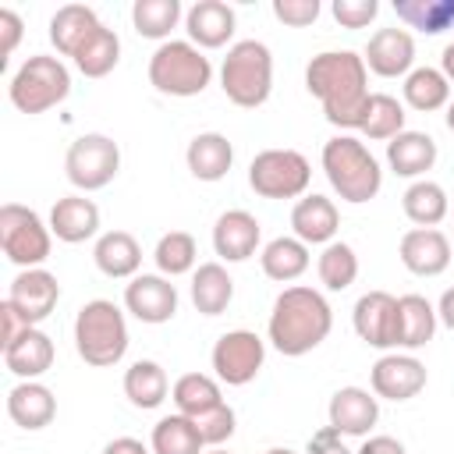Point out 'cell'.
Instances as JSON below:
<instances>
[{
    "label": "cell",
    "mask_w": 454,
    "mask_h": 454,
    "mask_svg": "<svg viewBox=\"0 0 454 454\" xmlns=\"http://www.w3.org/2000/svg\"><path fill=\"white\" fill-rule=\"evenodd\" d=\"M305 89L323 103L333 128H358L369 103V67L355 50H323L305 67Z\"/></svg>",
    "instance_id": "obj_1"
},
{
    "label": "cell",
    "mask_w": 454,
    "mask_h": 454,
    "mask_svg": "<svg viewBox=\"0 0 454 454\" xmlns=\"http://www.w3.org/2000/svg\"><path fill=\"white\" fill-rule=\"evenodd\" d=\"M330 326H333V309L319 291L298 284L277 294L273 312H270V340L280 355L287 358L309 355L312 348L326 340Z\"/></svg>",
    "instance_id": "obj_2"
},
{
    "label": "cell",
    "mask_w": 454,
    "mask_h": 454,
    "mask_svg": "<svg viewBox=\"0 0 454 454\" xmlns=\"http://www.w3.org/2000/svg\"><path fill=\"white\" fill-rule=\"evenodd\" d=\"M323 170H326V181L333 184V192L351 206L376 199V192L383 184V170H380L376 156L355 135H333L323 145Z\"/></svg>",
    "instance_id": "obj_3"
},
{
    "label": "cell",
    "mask_w": 454,
    "mask_h": 454,
    "mask_svg": "<svg viewBox=\"0 0 454 454\" xmlns=\"http://www.w3.org/2000/svg\"><path fill=\"white\" fill-rule=\"evenodd\" d=\"M74 348L85 358V365L106 369L117 365L128 351V323L124 312L106 301V298H92L78 309L74 316Z\"/></svg>",
    "instance_id": "obj_4"
},
{
    "label": "cell",
    "mask_w": 454,
    "mask_h": 454,
    "mask_svg": "<svg viewBox=\"0 0 454 454\" xmlns=\"http://www.w3.org/2000/svg\"><path fill=\"white\" fill-rule=\"evenodd\" d=\"M220 89L234 106L255 110L270 99L273 89V57L270 46L259 39H241L227 50L220 67Z\"/></svg>",
    "instance_id": "obj_5"
},
{
    "label": "cell",
    "mask_w": 454,
    "mask_h": 454,
    "mask_svg": "<svg viewBox=\"0 0 454 454\" xmlns=\"http://www.w3.org/2000/svg\"><path fill=\"white\" fill-rule=\"evenodd\" d=\"M213 78L209 57L188 39H167L149 57V82L163 96H199Z\"/></svg>",
    "instance_id": "obj_6"
},
{
    "label": "cell",
    "mask_w": 454,
    "mask_h": 454,
    "mask_svg": "<svg viewBox=\"0 0 454 454\" xmlns=\"http://www.w3.org/2000/svg\"><path fill=\"white\" fill-rule=\"evenodd\" d=\"M67 92H71V74H67V67H64L57 57H46V53L28 57V60L14 71V78H11V85H7V96H11V103H14L21 114H46V110H53L57 103H64Z\"/></svg>",
    "instance_id": "obj_7"
},
{
    "label": "cell",
    "mask_w": 454,
    "mask_h": 454,
    "mask_svg": "<svg viewBox=\"0 0 454 454\" xmlns=\"http://www.w3.org/2000/svg\"><path fill=\"white\" fill-rule=\"evenodd\" d=\"M50 234L53 231L39 220L35 209L18 206V202L0 206V248L14 266L35 270L39 262H46L50 259Z\"/></svg>",
    "instance_id": "obj_8"
},
{
    "label": "cell",
    "mask_w": 454,
    "mask_h": 454,
    "mask_svg": "<svg viewBox=\"0 0 454 454\" xmlns=\"http://www.w3.org/2000/svg\"><path fill=\"white\" fill-rule=\"evenodd\" d=\"M312 181V167L298 149H262L248 163V184L262 199H298Z\"/></svg>",
    "instance_id": "obj_9"
},
{
    "label": "cell",
    "mask_w": 454,
    "mask_h": 454,
    "mask_svg": "<svg viewBox=\"0 0 454 454\" xmlns=\"http://www.w3.org/2000/svg\"><path fill=\"white\" fill-rule=\"evenodd\" d=\"M64 170H67V181L82 192H99L106 188L117 170H121V149L110 135H82L67 145V156H64Z\"/></svg>",
    "instance_id": "obj_10"
},
{
    "label": "cell",
    "mask_w": 454,
    "mask_h": 454,
    "mask_svg": "<svg viewBox=\"0 0 454 454\" xmlns=\"http://www.w3.org/2000/svg\"><path fill=\"white\" fill-rule=\"evenodd\" d=\"M262 358H266V348L252 330H227L213 344V369H216V380H223L227 387L252 383L262 369Z\"/></svg>",
    "instance_id": "obj_11"
},
{
    "label": "cell",
    "mask_w": 454,
    "mask_h": 454,
    "mask_svg": "<svg viewBox=\"0 0 454 454\" xmlns=\"http://www.w3.org/2000/svg\"><path fill=\"white\" fill-rule=\"evenodd\" d=\"M355 333L369 348H401V309L397 298L387 291H369L355 301L351 312Z\"/></svg>",
    "instance_id": "obj_12"
},
{
    "label": "cell",
    "mask_w": 454,
    "mask_h": 454,
    "mask_svg": "<svg viewBox=\"0 0 454 454\" xmlns=\"http://www.w3.org/2000/svg\"><path fill=\"white\" fill-rule=\"evenodd\" d=\"M7 301L21 312V319L28 323V326H35V323H43L53 309H57V301H60V284H57V277L50 273V270H21L14 280H11V287H7Z\"/></svg>",
    "instance_id": "obj_13"
},
{
    "label": "cell",
    "mask_w": 454,
    "mask_h": 454,
    "mask_svg": "<svg viewBox=\"0 0 454 454\" xmlns=\"http://www.w3.org/2000/svg\"><path fill=\"white\" fill-rule=\"evenodd\" d=\"M124 305L142 323H167L177 312V287L163 273H138L124 287Z\"/></svg>",
    "instance_id": "obj_14"
},
{
    "label": "cell",
    "mask_w": 454,
    "mask_h": 454,
    "mask_svg": "<svg viewBox=\"0 0 454 454\" xmlns=\"http://www.w3.org/2000/svg\"><path fill=\"white\" fill-rule=\"evenodd\" d=\"M372 394L387 401H411L426 387V365L415 355H383L372 372Z\"/></svg>",
    "instance_id": "obj_15"
},
{
    "label": "cell",
    "mask_w": 454,
    "mask_h": 454,
    "mask_svg": "<svg viewBox=\"0 0 454 454\" xmlns=\"http://www.w3.org/2000/svg\"><path fill=\"white\" fill-rule=\"evenodd\" d=\"M259 234H262V227L248 209H227L213 223V248L227 262H245L248 255H255Z\"/></svg>",
    "instance_id": "obj_16"
},
{
    "label": "cell",
    "mask_w": 454,
    "mask_h": 454,
    "mask_svg": "<svg viewBox=\"0 0 454 454\" xmlns=\"http://www.w3.org/2000/svg\"><path fill=\"white\" fill-rule=\"evenodd\" d=\"M401 262L415 277H440L450 266V241L436 227H411L401 238Z\"/></svg>",
    "instance_id": "obj_17"
},
{
    "label": "cell",
    "mask_w": 454,
    "mask_h": 454,
    "mask_svg": "<svg viewBox=\"0 0 454 454\" xmlns=\"http://www.w3.org/2000/svg\"><path fill=\"white\" fill-rule=\"evenodd\" d=\"M415 64V39L404 28H380L372 32L369 46H365V67L380 78H397L411 71Z\"/></svg>",
    "instance_id": "obj_18"
},
{
    "label": "cell",
    "mask_w": 454,
    "mask_h": 454,
    "mask_svg": "<svg viewBox=\"0 0 454 454\" xmlns=\"http://www.w3.org/2000/svg\"><path fill=\"white\" fill-rule=\"evenodd\" d=\"M380 419V404L362 387H340L330 397V426L340 436H365Z\"/></svg>",
    "instance_id": "obj_19"
},
{
    "label": "cell",
    "mask_w": 454,
    "mask_h": 454,
    "mask_svg": "<svg viewBox=\"0 0 454 454\" xmlns=\"http://www.w3.org/2000/svg\"><path fill=\"white\" fill-rule=\"evenodd\" d=\"M337 223H340V213L337 206L326 199V195H301L291 209V227H294V238L305 241V245H330L333 234H337Z\"/></svg>",
    "instance_id": "obj_20"
},
{
    "label": "cell",
    "mask_w": 454,
    "mask_h": 454,
    "mask_svg": "<svg viewBox=\"0 0 454 454\" xmlns=\"http://www.w3.org/2000/svg\"><path fill=\"white\" fill-rule=\"evenodd\" d=\"M184 28H188V43L202 50H216L234 35V11L223 0H199L188 7Z\"/></svg>",
    "instance_id": "obj_21"
},
{
    "label": "cell",
    "mask_w": 454,
    "mask_h": 454,
    "mask_svg": "<svg viewBox=\"0 0 454 454\" xmlns=\"http://www.w3.org/2000/svg\"><path fill=\"white\" fill-rule=\"evenodd\" d=\"M50 231L67 245L89 241L99 231V206L85 195H64L50 209Z\"/></svg>",
    "instance_id": "obj_22"
},
{
    "label": "cell",
    "mask_w": 454,
    "mask_h": 454,
    "mask_svg": "<svg viewBox=\"0 0 454 454\" xmlns=\"http://www.w3.org/2000/svg\"><path fill=\"white\" fill-rule=\"evenodd\" d=\"M7 415L14 426L21 429H43L53 422L57 415V397L50 387L35 383V380H21L18 387H11L7 394Z\"/></svg>",
    "instance_id": "obj_23"
},
{
    "label": "cell",
    "mask_w": 454,
    "mask_h": 454,
    "mask_svg": "<svg viewBox=\"0 0 454 454\" xmlns=\"http://www.w3.org/2000/svg\"><path fill=\"white\" fill-rule=\"evenodd\" d=\"M4 365L21 380H39L53 365V340L39 326H28L18 340L4 348Z\"/></svg>",
    "instance_id": "obj_24"
},
{
    "label": "cell",
    "mask_w": 454,
    "mask_h": 454,
    "mask_svg": "<svg viewBox=\"0 0 454 454\" xmlns=\"http://www.w3.org/2000/svg\"><path fill=\"white\" fill-rule=\"evenodd\" d=\"M184 160H188L192 177H199V181H220V177H227V170L234 163V145L220 131H202V135H195L188 142Z\"/></svg>",
    "instance_id": "obj_25"
},
{
    "label": "cell",
    "mask_w": 454,
    "mask_h": 454,
    "mask_svg": "<svg viewBox=\"0 0 454 454\" xmlns=\"http://www.w3.org/2000/svg\"><path fill=\"white\" fill-rule=\"evenodd\" d=\"M387 163L397 177H422L436 163V142L426 131H401L387 142Z\"/></svg>",
    "instance_id": "obj_26"
},
{
    "label": "cell",
    "mask_w": 454,
    "mask_h": 454,
    "mask_svg": "<svg viewBox=\"0 0 454 454\" xmlns=\"http://www.w3.org/2000/svg\"><path fill=\"white\" fill-rule=\"evenodd\" d=\"M103 21L96 18L92 7L85 4H64L57 7V14L50 18V43L57 46V53L64 57H74L82 50V43L99 28Z\"/></svg>",
    "instance_id": "obj_27"
},
{
    "label": "cell",
    "mask_w": 454,
    "mask_h": 454,
    "mask_svg": "<svg viewBox=\"0 0 454 454\" xmlns=\"http://www.w3.org/2000/svg\"><path fill=\"white\" fill-rule=\"evenodd\" d=\"M92 259H96L99 273H106L114 280H124V277L138 273L142 248H138V241L128 231H106V234H99V241L92 248Z\"/></svg>",
    "instance_id": "obj_28"
},
{
    "label": "cell",
    "mask_w": 454,
    "mask_h": 454,
    "mask_svg": "<svg viewBox=\"0 0 454 454\" xmlns=\"http://www.w3.org/2000/svg\"><path fill=\"white\" fill-rule=\"evenodd\" d=\"M234 298V280L220 262H202L192 277V301L202 316H220Z\"/></svg>",
    "instance_id": "obj_29"
},
{
    "label": "cell",
    "mask_w": 454,
    "mask_h": 454,
    "mask_svg": "<svg viewBox=\"0 0 454 454\" xmlns=\"http://www.w3.org/2000/svg\"><path fill=\"white\" fill-rule=\"evenodd\" d=\"M167 390H170L167 372H163V365L153 362V358H138V362L124 372V394H128V401H131L135 408H142V411L160 408V404L167 401Z\"/></svg>",
    "instance_id": "obj_30"
},
{
    "label": "cell",
    "mask_w": 454,
    "mask_h": 454,
    "mask_svg": "<svg viewBox=\"0 0 454 454\" xmlns=\"http://www.w3.org/2000/svg\"><path fill=\"white\" fill-rule=\"evenodd\" d=\"M259 262H262V273H266L270 280H280V284L298 280V277L309 270V245L298 241V238H273V241L262 248Z\"/></svg>",
    "instance_id": "obj_31"
},
{
    "label": "cell",
    "mask_w": 454,
    "mask_h": 454,
    "mask_svg": "<svg viewBox=\"0 0 454 454\" xmlns=\"http://www.w3.org/2000/svg\"><path fill=\"white\" fill-rule=\"evenodd\" d=\"M117 60H121V39H117V32L106 28V25H99V28L82 43V50L74 53V67H78L85 78H103V74H110V71L117 67Z\"/></svg>",
    "instance_id": "obj_32"
},
{
    "label": "cell",
    "mask_w": 454,
    "mask_h": 454,
    "mask_svg": "<svg viewBox=\"0 0 454 454\" xmlns=\"http://www.w3.org/2000/svg\"><path fill=\"white\" fill-rule=\"evenodd\" d=\"M170 397H174L177 411L188 415V419H199V415L213 411L216 404H223L220 383H216L213 376H206V372H184V376L174 383Z\"/></svg>",
    "instance_id": "obj_33"
},
{
    "label": "cell",
    "mask_w": 454,
    "mask_h": 454,
    "mask_svg": "<svg viewBox=\"0 0 454 454\" xmlns=\"http://www.w3.org/2000/svg\"><path fill=\"white\" fill-rule=\"evenodd\" d=\"M404 103L411 110L433 114V110H440V106L450 103V82L436 67H415L404 78Z\"/></svg>",
    "instance_id": "obj_34"
},
{
    "label": "cell",
    "mask_w": 454,
    "mask_h": 454,
    "mask_svg": "<svg viewBox=\"0 0 454 454\" xmlns=\"http://www.w3.org/2000/svg\"><path fill=\"white\" fill-rule=\"evenodd\" d=\"M401 206H404V216L411 223H419V227H436L450 209L447 192L436 181H426V177L408 184V192L401 195Z\"/></svg>",
    "instance_id": "obj_35"
},
{
    "label": "cell",
    "mask_w": 454,
    "mask_h": 454,
    "mask_svg": "<svg viewBox=\"0 0 454 454\" xmlns=\"http://www.w3.org/2000/svg\"><path fill=\"white\" fill-rule=\"evenodd\" d=\"M397 309H401V348L408 351L426 348L436 333V309L422 294H401Z\"/></svg>",
    "instance_id": "obj_36"
},
{
    "label": "cell",
    "mask_w": 454,
    "mask_h": 454,
    "mask_svg": "<svg viewBox=\"0 0 454 454\" xmlns=\"http://www.w3.org/2000/svg\"><path fill=\"white\" fill-rule=\"evenodd\" d=\"M394 14L426 35L454 28V0H394Z\"/></svg>",
    "instance_id": "obj_37"
},
{
    "label": "cell",
    "mask_w": 454,
    "mask_h": 454,
    "mask_svg": "<svg viewBox=\"0 0 454 454\" xmlns=\"http://www.w3.org/2000/svg\"><path fill=\"white\" fill-rule=\"evenodd\" d=\"M202 436L188 415H167L153 426V454H202Z\"/></svg>",
    "instance_id": "obj_38"
},
{
    "label": "cell",
    "mask_w": 454,
    "mask_h": 454,
    "mask_svg": "<svg viewBox=\"0 0 454 454\" xmlns=\"http://www.w3.org/2000/svg\"><path fill=\"white\" fill-rule=\"evenodd\" d=\"M404 106L387 96V92H372L365 110H362V121H358V131L369 135V138H397L404 131Z\"/></svg>",
    "instance_id": "obj_39"
},
{
    "label": "cell",
    "mask_w": 454,
    "mask_h": 454,
    "mask_svg": "<svg viewBox=\"0 0 454 454\" xmlns=\"http://www.w3.org/2000/svg\"><path fill=\"white\" fill-rule=\"evenodd\" d=\"M316 270H319V280H323L326 291H348L358 277V255L348 241H330L319 252Z\"/></svg>",
    "instance_id": "obj_40"
},
{
    "label": "cell",
    "mask_w": 454,
    "mask_h": 454,
    "mask_svg": "<svg viewBox=\"0 0 454 454\" xmlns=\"http://www.w3.org/2000/svg\"><path fill=\"white\" fill-rule=\"evenodd\" d=\"M135 32L145 39H167L170 28L181 21V4L177 0H135L131 7Z\"/></svg>",
    "instance_id": "obj_41"
},
{
    "label": "cell",
    "mask_w": 454,
    "mask_h": 454,
    "mask_svg": "<svg viewBox=\"0 0 454 454\" xmlns=\"http://www.w3.org/2000/svg\"><path fill=\"white\" fill-rule=\"evenodd\" d=\"M195 255H199V248H195V238H192L188 231H170V234H163V238L156 241V252H153V259H156V266H160L163 277H181V273H188V270L195 266Z\"/></svg>",
    "instance_id": "obj_42"
},
{
    "label": "cell",
    "mask_w": 454,
    "mask_h": 454,
    "mask_svg": "<svg viewBox=\"0 0 454 454\" xmlns=\"http://www.w3.org/2000/svg\"><path fill=\"white\" fill-rule=\"evenodd\" d=\"M195 422V429H199V436H202V443L206 447H220L223 440H231L234 436V408L223 401V404H216L213 411H206V415H199V419H192Z\"/></svg>",
    "instance_id": "obj_43"
},
{
    "label": "cell",
    "mask_w": 454,
    "mask_h": 454,
    "mask_svg": "<svg viewBox=\"0 0 454 454\" xmlns=\"http://www.w3.org/2000/svg\"><path fill=\"white\" fill-rule=\"evenodd\" d=\"M380 4L376 0H333V18L344 28H365L376 18Z\"/></svg>",
    "instance_id": "obj_44"
},
{
    "label": "cell",
    "mask_w": 454,
    "mask_h": 454,
    "mask_svg": "<svg viewBox=\"0 0 454 454\" xmlns=\"http://www.w3.org/2000/svg\"><path fill=\"white\" fill-rule=\"evenodd\" d=\"M273 14L284 21V25H312L319 18V0H273Z\"/></svg>",
    "instance_id": "obj_45"
},
{
    "label": "cell",
    "mask_w": 454,
    "mask_h": 454,
    "mask_svg": "<svg viewBox=\"0 0 454 454\" xmlns=\"http://www.w3.org/2000/svg\"><path fill=\"white\" fill-rule=\"evenodd\" d=\"M0 35H4V46H0V67H4L7 57L14 53V46L21 43V18H18L11 7L0 11Z\"/></svg>",
    "instance_id": "obj_46"
},
{
    "label": "cell",
    "mask_w": 454,
    "mask_h": 454,
    "mask_svg": "<svg viewBox=\"0 0 454 454\" xmlns=\"http://www.w3.org/2000/svg\"><path fill=\"white\" fill-rule=\"evenodd\" d=\"M309 454H351V450L344 447V440L333 426H323L319 433L309 436Z\"/></svg>",
    "instance_id": "obj_47"
},
{
    "label": "cell",
    "mask_w": 454,
    "mask_h": 454,
    "mask_svg": "<svg viewBox=\"0 0 454 454\" xmlns=\"http://www.w3.org/2000/svg\"><path fill=\"white\" fill-rule=\"evenodd\" d=\"M0 323H4V337H0V344H4V348H7L11 340H18V337L28 330V323L21 319V312H18L7 298H4V305H0Z\"/></svg>",
    "instance_id": "obj_48"
},
{
    "label": "cell",
    "mask_w": 454,
    "mask_h": 454,
    "mask_svg": "<svg viewBox=\"0 0 454 454\" xmlns=\"http://www.w3.org/2000/svg\"><path fill=\"white\" fill-rule=\"evenodd\" d=\"M358 454H404V443L394 436H369Z\"/></svg>",
    "instance_id": "obj_49"
},
{
    "label": "cell",
    "mask_w": 454,
    "mask_h": 454,
    "mask_svg": "<svg viewBox=\"0 0 454 454\" xmlns=\"http://www.w3.org/2000/svg\"><path fill=\"white\" fill-rule=\"evenodd\" d=\"M103 454H149V450H145L142 440H135V436H117V440H110V443L103 447Z\"/></svg>",
    "instance_id": "obj_50"
},
{
    "label": "cell",
    "mask_w": 454,
    "mask_h": 454,
    "mask_svg": "<svg viewBox=\"0 0 454 454\" xmlns=\"http://www.w3.org/2000/svg\"><path fill=\"white\" fill-rule=\"evenodd\" d=\"M436 319H443V326H447V330H454V287H447V291L440 294Z\"/></svg>",
    "instance_id": "obj_51"
},
{
    "label": "cell",
    "mask_w": 454,
    "mask_h": 454,
    "mask_svg": "<svg viewBox=\"0 0 454 454\" xmlns=\"http://www.w3.org/2000/svg\"><path fill=\"white\" fill-rule=\"evenodd\" d=\"M440 71H443V78H447V82H454V43H447V46H443Z\"/></svg>",
    "instance_id": "obj_52"
},
{
    "label": "cell",
    "mask_w": 454,
    "mask_h": 454,
    "mask_svg": "<svg viewBox=\"0 0 454 454\" xmlns=\"http://www.w3.org/2000/svg\"><path fill=\"white\" fill-rule=\"evenodd\" d=\"M447 128H450V131H454V99H450V103H447Z\"/></svg>",
    "instance_id": "obj_53"
},
{
    "label": "cell",
    "mask_w": 454,
    "mask_h": 454,
    "mask_svg": "<svg viewBox=\"0 0 454 454\" xmlns=\"http://www.w3.org/2000/svg\"><path fill=\"white\" fill-rule=\"evenodd\" d=\"M266 454H294V450H287V447H270Z\"/></svg>",
    "instance_id": "obj_54"
},
{
    "label": "cell",
    "mask_w": 454,
    "mask_h": 454,
    "mask_svg": "<svg viewBox=\"0 0 454 454\" xmlns=\"http://www.w3.org/2000/svg\"><path fill=\"white\" fill-rule=\"evenodd\" d=\"M206 454H227V450H220V447H213V450H206Z\"/></svg>",
    "instance_id": "obj_55"
}]
</instances>
